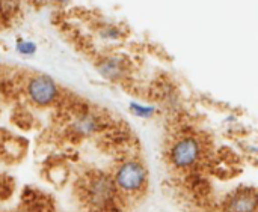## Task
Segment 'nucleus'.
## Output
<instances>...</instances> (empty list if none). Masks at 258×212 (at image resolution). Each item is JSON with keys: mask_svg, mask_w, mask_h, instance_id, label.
<instances>
[{"mask_svg": "<svg viewBox=\"0 0 258 212\" xmlns=\"http://www.w3.org/2000/svg\"><path fill=\"white\" fill-rule=\"evenodd\" d=\"M113 182L110 178L107 176H97L94 179L89 181L88 185V199L95 203V205H101V206H107L113 202V196H115V190H113Z\"/></svg>", "mask_w": 258, "mask_h": 212, "instance_id": "nucleus-3", "label": "nucleus"}, {"mask_svg": "<svg viewBox=\"0 0 258 212\" xmlns=\"http://www.w3.org/2000/svg\"><path fill=\"white\" fill-rule=\"evenodd\" d=\"M200 154H201V146L198 140L194 137H186L181 139L172 148L171 158L177 167H189L200 158Z\"/></svg>", "mask_w": 258, "mask_h": 212, "instance_id": "nucleus-1", "label": "nucleus"}, {"mask_svg": "<svg viewBox=\"0 0 258 212\" xmlns=\"http://www.w3.org/2000/svg\"><path fill=\"white\" fill-rule=\"evenodd\" d=\"M145 181V170L138 163H125L116 173V184L125 191H133L142 187Z\"/></svg>", "mask_w": 258, "mask_h": 212, "instance_id": "nucleus-4", "label": "nucleus"}, {"mask_svg": "<svg viewBox=\"0 0 258 212\" xmlns=\"http://www.w3.org/2000/svg\"><path fill=\"white\" fill-rule=\"evenodd\" d=\"M29 95L33 102L39 105H48L54 101L57 95V87L50 77L39 75L32 78L29 83Z\"/></svg>", "mask_w": 258, "mask_h": 212, "instance_id": "nucleus-2", "label": "nucleus"}, {"mask_svg": "<svg viewBox=\"0 0 258 212\" xmlns=\"http://www.w3.org/2000/svg\"><path fill=\"white\" fill-rule=\"evenodd\" d=\"M257 206V199H255V193H240L236 197H233V200H230L228 205V211L230 212H255Z\"/></svg>", "mask_w": 258, "mask_h": 212, "instance_id": "nucleus-5", "label": "nucleus"}]
</instances>
